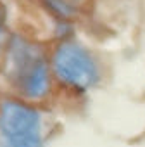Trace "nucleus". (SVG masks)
<instances>
[{
  "mask_svg": "<svg viewBox=\"0 0 145 147\" xmlns=\"http://www.w3.org/2000/svg\"><path fill=\"white\" fill-rule=\"evenodd\" d=\"M48 62L55 85L71 94H88L104 80L102 59L76 38L54 43L48 49Z\"/></svg>",
  "mask_w": 145,
  "mask_h": 147,
  "instance_id": "f03ea898",
  "label": "nucleus"
},
{
  "mask_svg": "<svg viewBox=\"0 0 145 147\" xmlns=\"http://www.w3.org/2000/svg\"><path fill=\"white\" fill-rule=\"evenodd\" d=\"M54 40L57 42H67V40H75V23L69 21H55L54 19Z\"/></svg>",
  "mask_w": 145,
  "mask_h": 147,
  "instance_id": "423d86ee",
  "label": "nucleus"
},
{
  "mask_svg": "<svg viewBox=\"0 0 145 147\" xmlns=\"http://www.w3.org/2000/svg\"><path fill=\"white\" fill-rule=\"evenodd\" d=\"M40 2L55 21L75 23L81 16L83 9V5L72 2V0H40Z\"/></svg>",
  "mask_w": 145,
  "mask_h": 147,
  "instance_id": "20e7f679",
  "label": "nucleus"
},
{
  "mask_svg": "<svg viewBox=\"0 0 145 147\" xmlns=\"http://www.w3.org/2000/svg\"><path fill=\"white\" fill-rule=\"evenodd\" d=\"M0 147H45V138L43 137L0 138Z\"/></svg>",
  "mask_w": 145,
  "mask_h": 147,
  "instance_id": "0eeeda50",
  "label": "nucleus"
},
{
  "mask_svg": "<svg viewBox=\"0 0 145 147\" xmlns=\"http://www.w3.org/2000/svg\"><path fill=\"white\" fill-rule=\"evenodd\" d=\"M0 69L11 95L35 106L47 102L57 87L48 62V49L19 33H12Z\"/></svg>",
  "mask_w": 145,
  "mask_h": 147,
  "instance_id": "f257e3e1",
  "label": "nucleus"
},
{
  "mask_svg": "<svg viewBox=\"0 0 145 147\" xmlns=\"http://www.w3.org/2000/svg\"><path fill=\"white\" fill-rule=\"evenodd\" d=\"M0 100H2V97H0Z\"/></svg>",
  "mask_w": 145,
  "mask_h": 147,
  "instance_id": "1a4fd4ad",
  "label": "nucleus"
},
{
  "mask_svg": "<svg viewBox=\"0 0 145 147\" xmlns=\"http://www.w3.org/2000/svg\"><path fill=\"white\" fill-rule=\"evenodd\" d=\"M45 114L40 106L12 95L0 100V138L43 137Z\"/></svg>",
  "mask_w": 145,
  "mask_h": 147,
  "instance_id": "7ed1b4c3",
  "label": "nucleus"
},
{
  "mask_svg": "<svg viewBox=\"0 0 145 147\" xmlns=\"http://www.w3.org/2000/svg\"><path fill=\"white\" fill-rule=\"evenodd\" d=\"M72 2H76V4H80V5H83V4H85V0H72Z\"/></svg>",
  "mask_w": 145,
  "mask_h": 147,
  "instance_id": "6e6552de",
  "label": "nucleus"
},
{
  "mask_svg": "<svg viewBox=\"0 0 145 147\" xmlns=\"http://www.w3.org/2000/svg\"><path fill=\"white\" fill-rule=\"evenodd\" d=\"M11 36H12V33L7 28V9L0 4V67H2V64H4Z\"/></svg>",
  "mask_w": 145,
  "mask_h": 147,
  "instance_id": "39448f33",
  "label": "nucleus"
}]
</instances>
